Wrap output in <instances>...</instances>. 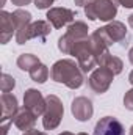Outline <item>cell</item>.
Returning <instances> with one entry per match:
<instances>
[{
  "instance_id": "83f0119b",
  "label": "cell",
  "mask_w": 133,
  "mask_h": 135,
  "mask_svg": "<svg viewBox=\"0 0 133 135\" xmlns=\"http://www.w3.org/2000/svg\"><path fill=\"white\" fill-rule=\"evenodd\" d=\"M129 60H130V63L133 65V47L130 49V52H129Z\"/></svg>"
},
{
  "instance_id": "ac0fdd59",
  "label": "cell",
  "mask_w": 133,
  "mask_h": 135,
  "mask_svg": "<svg viewBox=\"0 0 133 135\" xmlns=\"http://www.w3.org/2000/svg\"><path fill=\"white\" fill-rule=\"evenodd\" d=\"M41 61H39V58L33 55V54H22V55H19V58H17V66L21 68L22 71H27V72H30L32 69H33L36 65H39Z\"/></svg>"
},
{
  "instance_id": "7402d4cb",
  "label": "cell",
  "mask_w": 133,
  "mask_h": 135,
  "mask_svg": "<svg viewBox=\"0 0 133 135\" xmlns=\"http://www.w3.org/2000/svg\"><path fill=\"white\" fill-rule=\"evenodd\" d=\"M53 2H55V0H33L34 6H36L38 9H45V8H49Z\"/></svg>"
},
{
  "instance_id": "4316f807",
  "label": "cell",
  "mask_w": 133,
  "mask_h": 135,
  "mask_svg": "<svg viewBox=\"0 0 133 135\" xmlns=\"http://www.w3.org/2000/svg\"><path fill=\"white\" fill-rule=\"evenodd\" d=\"M42 132H39V131H36V129H30V131H27V132H24L22 135H41Z\"/></svg>"
},
{
  "instance_id": "44dd1931",
  "label": "cell",
  "mask_w": 133,
  "mask_h": 135,
  "mask_svg": "<svg viewBox=\"0 0 133 135\" xmlns=\"http://www.w3.org/2000/svg\"><path fill=\"white\" fill-rule=\"evenodd\" d=\"M124 107H125L127 110H132L133 112V88L129 90V91L125 93V96H124Z\"/></svg>"
},
{
  "instance_id": "4fadbf2b",
  "label": "cell",
  "mask_w": 133,
  "mask_h": 135,
  "mask_svg": "<svg viewBox=\"0 0 133 135\" xmlns=\"http://www.w3.org/2000/svg\"><path fill=\"white\" fill-rule=\"evenodd\" d=\"M2 104V115H0V121L6 123V121H13L14 115L19 112V105H17V98L11 93H3L0 98Z\"/></svg>"
},
{
  "instance_id": "f546056e",
  "label": "cell",
  "mask_w": 133,
  "mask_h": 135,
  "mask_svg": "<svg viewBox=\"0 0 133 135\" xmlns=\"http://www.w3.org/2000/svg\"><path fill=\"white\" fill-rule=\"evenodd\" d=\"M129 25L133 28V14H130V16H129Z\"/></svg>"
},
{
  "instance_id": "3957f363",
  "label": "cell",
  "mask_w": 133,
  "mask_h": 135,
  "mask_svg": "<svg viewBox=\"0 0 133 135\" xmlns=\"http://www.w3.org/2000/svg\"><path fill=\"white\" fill-rule=\"evenodd\" d=\"M117 5H121L119 0H96L94 3L85 6V14L89 21L100 19L103 22H108L113 21L117 14Z\"/></svg>"
},
{
  "instance_id": "8fae6325",
  "label": "cell",
  "mask_w": 133,
  "mask_h": 135,
  "mask_svg": "<svg viewBox=\"0 0 133 135\" xmlns=\"http://www.w3.org/2000/svg\"><path fill=\"white\" fill-rule=\"evenodd\" d=\"M72 115L78 119V121H89L93 118L94 113V107L93 102L85 96H78L72 101V107H70Z\"/></svg>"
},
{
  "instance_id": "d6a6232c",
  "label": "cell",
  "mask_w": 133,
  "mask_h": 135,
  "mask_svg": "<svg viewBox=\"0 0 133 135\" xmlns=\"http://www.w3.org/2000/svg\"><path fill=\"white\" fill-rule=\"evenodd\" d=\"M41 135H47V134H44V132H42V134H41Z\"/></svg>"
},
{
  "instance_id": "f1b7e54d",
  "label": "cell",
  "mask_w": 133,
  "mask_h": 135,
  "mask_svg": "<svg viewBox=\"0 0 133 135\" xmlns=\"http://www.w3.org/2000/svg\"><path fill=\"white\" fill-rule=\"evenodd\" d=\"M60 135H75V134H72V132H63V134H60ZM77 135H88V134H85V132H80V134H77Z\"/></svg>"
},
{
  "instance_id": "9a60e30c",
  "label": "cell",
  "mask_w": 133,
  "mask_h": 135,
  "mask_svg": "<svg viewBox=\"0 0 133 135\" xmlns=\"http://www.w3.org/2000/svg\"><path fill=\"white\" fill-rule=\"evenodd\" d=\"M36 115H34L32 110H28L27 107H22V108H19V112L14 115V118H13V123H14V126L17 127V129H21V131H30V129H33L34 124H36Z\"/></svg>"
},
{
  "instance_id": "cb8c5ba5",
  "label": "cell",
  "mask_w": 133,
  "mask_h": 135,
  "mask_svg": "<svg viewBox=\"0 0 133 135\" xmlns=\"http://www.w3.org/2000/svg\"><path fill=\"white\" fill-rule=\"evenodd\" d=\"M14 5H17V6H24V5H30L33 0H11Z\"/></svg>"
},
{
  "instance_id": "52a82bcc",
  "label": "cell",
  "mask_w": 133,
  "mask_h": 135,
  "mask_svg": "<svg viewBox=\"0 0 133 135\" xmlns=\"http://www.w3.org/2000/svg\"><path fill=\"white\" fill-rule=\"evenodd\" d=\"M96 33L99 35L100 38L105 41V44L110 47L111 44H116V42H122L125 38H127V28L122 22L119 21H111L108 25L97 28Z\"/></svg>"
},
{
  "instance_id": "2e32d148",
  "label": "cell",
  "mask_w": 133,
  "mask_h": 135,
  "mask_svg": "<svg viewBox=\"0 0 133 135\" xmlns=\"http://www.w3.org/2000/svg\"><path fill=\"white\" fill-rule=\"evenodd\" d=\"M97 65H99V66H103V68H108L114 75L121 74L122 69H124V63H122V60L117 58V57H114V55H111L110 50L105 52L99 60H97Z\"/></svg>"
},
{
  "instance_id": "d6986e66",
  "label": "cell",
  "mask_w": 133,
  "mask_h": 135,
  "mask_svg": "<svg viewBox=\"0 0 133 135\" xmlns=\"http://www.w3.org/2000/svg\"><path fill=\"white\" fill-rule=\"evenodd\" d=\"M28 74H30L32 80L36 82V83H44V82L49 79V69H47L45 65H42V63L36 65V66L28 72Z\"/></svg>"
},
{
  "instance_id": "7c38bea8",
  "label": "cell",
  "mask_w": 133,
  "mask_h": 135,
  "mask_svg": "<svg viewBox=\"0 0 133 135\" xmlns=\"http://www.w3.org/2000/svg\"><path fill=\"white\" fill-rule=\"evenodd\" d=\"M24 107H27L28 110H32L36 116L44 115L45 112V98H42L41 91L30 88L24 93Z\"/></svg>"
},
{
  "instance_id": "9c48e42d",
  "label": "cell",
  "mask_w": 133,
  "mask_h": 135,
  "mask_svg": "<svg viewBox=\"0 0 133 135\" xmlns=\"http://www.w3.org/2000/svg\"><path fill=\"white\" fill-rule=\"evenodd\" d=\"M94 135H125V129L114 116L100 118L94 127Z\"/></svg>"
},
{
  "instance_id": "ffe728a7",
  "label": "cell",
  "mask_w": 133,
  "mask_h": 135,
  "mask_svg": "<svg viewBox=\"0 0 133 135\" xmlns=\"http://www.w3.org/2000/svg\"><path fill=\"white\" fill-rule=\"evenodd\" d=\"M16 85V80L9 75V74H2V80H0V88L3 93H9Z\"/></svg>"
},
{
  "instance_id": "ba28073f",
  "label": "cell",
  "mask_w": 133,
  "mask_h": 135,
  "mask_svg": "<svg viewBox=\"0 0 133 135\" xmlns=\"http://www.w3.org/2000/svg\"><path fill=\"white\" fill-rule=\"evenodd\" d=\"M114 79V74L108 69V68H103V66H99L97 69L93 71V74L89 75L88 79V85L89 88L97 93V94H103L108 91L111 82Z\"/></svg>"
},
{
  "instance_id": "277c9868",
  "label": "cell",
  "mask_w": 133,
  "mask_h": 135,
  "mask_svg": "<svg viewBox=\"0 0 133 135\" xmlns=\"http://www.w3.org/2000/svg\"><path fill=\"white\" fill-rule=\"evenodd\" d=\"M64 115V108H63V102L58 96L55 94H49L45 98V112L42 115V124L45 131H53L60 126L61 119Z\"/></svg>"
},
{
  "instance_id": "6da1fadb",
  "label": "cell",
  "mask_w": 133,
  "mask_h": 135,
  "mask_svg": "<svg viewBox=\"0 0 133 135\" xmlns=\"http://www.w3.org/2000/svg\"><path fill=\"white\" fill-rule=\"evenodd\" d=\"M50 75L55 82L66 85L70 90H77L83 85L85 79H83V71L80 69L78 63L74 60H58L50 71Z\"/></svg>"
},
{
  "instance_id": "5bb4252c",
  "label": "cell",
  "mask_w": 133,
  "mask_h": 135,
  "mask_svg": "<svg viewBox=\"0 0 133 135\" xmlns=\"http://www.w3.org/2000/svg\"><path fill=\"white\" fill-rule=\"evenodd\" d=\"M16 32H17V27L13 19V14L8 11H2L0 13V42L6 44L13 38V35H16Z\"/></svg>"
},
{
  "instance_id": "8992f818",
  "label": "cell",
  "mask_w": 133,
  "mask_h": 135,
  "mask_svg": "<svg viewBox=\"0 0 133 135\" xmlns=\"http://www.w3.org/2000/svg\"><path fill=\"white\" fill-rule=\"evenodd\" d=\"M52 32V27H50V22H45V21H36L28 24L25 28L19 30L16 33V42L17 44H25L27 41L34 39V38H39L42 41H45V36L50 35Z\"/></svg>"
},
{
  "instance_id": "d4e9b609",
  "label": "cell",
  "mask_w": 133,
  "mask_h": 135,
  "mask_svg": "<svg viewBox=\"0 0 133 135\" xmlns=\"http://www.w3.org/2000/svg\"><path fill=\"white\" fill-rule=\"evenodd\" d=\"M9 123H13V121H6V123H2V135H6V134H8V129H9Z\"/></svg>"
},
{
  "instance_id": "5b68a950",
  "label": "cell",
  "mask_w": 133,
  "mask_h": 135,
  "mask_svg": "<svg viewBox=\"0 0 133 135\" xmlns=\"http://www.w3.org/2000/svg\"><path fill=\"white\" fill-rule=\"evenodd\" d=\"M88 30L89 28H88V25L85 22H81V21L72 22L67 27V32L58 39V49L63 54H69L70 55V50H72L74 44L88 38Z\"/></svg>"
},
{
  "instance_id": "30bf717a",
  "label": "cell",
  "mask_w": 133,
  "mask_h": 135,
  "mask_svg": "<svg viewBox=\"0 0 133 135\" xmlns=\"http://www.w3.org/2000/svg\"><path fill=\"white\" fill-rule=\"evenodd\" d=\"M75 19V13L69 8H50L47 11V21L53 28H63L67 24H72Z\"/></svg>"
},
{
  "instance_id": "e0dca14e",
  "label": "cell",
  "mask_w": 133,
  "mask_h": 135,
  "mask_svg": "<svg viewBox=\"0 0 133 135\" xmlns=\"http://www.w3.org/2000/svg\"><path fill=\"white\" fill-rule=\"evenodd\" d=\"M11 14H13V19H14V22H16L17 32L22 30V28H25L28 24H32V14H30V11H27V9H16V11H13ZM17 32H16V33H17Z\"/></svg>"
},
{
  "instance_id": "4dcf8cb0",
  "label": "cell",
  "mask_w": 133,
  "mask_h": 135,
  "mask_svg": "<svg viewBox=\"0 0 133 135\" xmlns=\"http://www.w3.org/2000/svg\"><path fill=\"white\" fill-rule=\"evenodd\" d=\"M129 82H130V83L133 85V71L130 72V75H129Z\"/></svg>"
},
{
  "instance_id": "484cf974",
  "label": "cell",
  "mask_w": 133,
  "mask_h": 135,
  "mask_svg": "<svg viewBox=\"0 0 133 135\" xmlns=\"http://www.w3.org/2000/svg\"><path fill=\"white\" fill-rule=\"evenodd\" d=\"M119 3L124 8H133V0H119Z\"/></svg>"
},
{
  "instance_id": "1f68e13d",
  "label": "cell",
  "mask_w": 133,
  "mask_h": 135,
  "mask_svg": "<svg viewBox=\"0 0 133 135\" xmlns=\"http://www.w3.org/2000/svg\"><path fill=\"white\" fill-rule=\"evenodd\" d=\"M130 135H133V126L130 127Z\"/></svg>"
},
{
  "instance_id": "603a6c76",
  "label": "cell",
  "mask_w": 133,
  "mask_h": 135,
  "mask_svg": "<svg viewBox=\"0 0 133 135\" xmlns=\"http://www.w3.org/2000/svg\"><path fill=\"white\" fill-rule=\"evenodd\" d=\"M74 2H75V5H77V6H88V5L94 3L96 0H74Z\"/></svg>"
},
{
  "instance_id": "7a4b0ae2",
  "label": "cell",
  "mask_w": 133,
  "mask_h": 135,
  "mask_svg": "<svg viewBox=\"0 0 133 135\" xmlns=\"http://www.w3.org/2000/svg\"><path fill=\"white\" fill-rule=\"evenodd\" d=\"M70 55H74L77 58V63H78L80 69L83 71V74H88L97 65V57H96V54L93 50L89 38L75 42L72 50H70Z\"/></svg>"
}]
</instances>
